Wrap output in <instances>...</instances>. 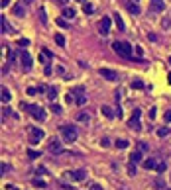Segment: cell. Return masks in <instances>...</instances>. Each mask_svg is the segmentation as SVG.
<instances>
[{"label":"cell","instance_id":"51","mask_svg":"<svg viewBox=\"0 0 171 190\" xmlns=\"http://www.w3.org/2000/svg\"><path fill=\"white\" fill-rule=\"evenodd\" d=\"M167 63H169V65H171V57H169V59H167Z\"/></svg>","mask_w":171,"mask_h":190},{"label":"cell","instance_id":"19","mask_svg":"<svg viewBox=\"0 0 171 190\" xmlns=\"http://www.w3.org/2000/svg\"><path fill=\"white\" fill-rule=\"evenodd\" d=\"M63 18H65V20H73L75 18V10L73 8H63Z\"/></svg>","mask_w":171,"mask_h":190},{"label":"cell","instance_id":"48","mask_svg":"<svg viewBox=\"0 0 171 190\" xmlns=\"http://www.w3.org/2000/svg\"><path fill=\"white\" fill-rule=\"evenodd\" d=\"M55 2H59V4H63V6H65V4L69 2V0H55Z\"/></svg>","mask_w":171,"mask_h":190},{"label":"cell","instance_id":"41","mask_svg":"<svg viewBox=\"0 0 171 190\" xmlns=\"http://www.w3.org/2000/svg\"><path fill=\"white\" fill-rule=\"evenodd\" d=\"M156 118V108H149V120Z\"/></svg>","mask_w":171,"mask_h":190},{"label":"cell","instance_id":"8","mask_svg":"<svg viewBox=\"0 0 171 190\" xmlns=\"http://www.w3.org/2000/svg\"><path fill=\"white\" fill-rule=\"evenodd\" d=\"M49 151H51V153H55V155H63L61 141H59V139H51V143H49Z\"/></svg>","mask_w":171,"mask_h":190},{"label":"cell","instance_id":"53","mask_svg":"<svg viewBox=\"0 0 171 190\" xmlns=\"http://www.w3.org/2000/svg\"><path fill=\"white\" fill-rule=\"evenodd\" d=\"M79 2H85V0H79Z\"/></svg>","mask_w":171,"mask_h":190},{"label":"cell","instance_id":"44","mask_svg":"<svg viewBox=\"0 0 171 190\" xmlns=\"http://www.w3.org/2000/svg\"><path fill=\"white\" fill-rule=\"evenodd\" d=\"M8 4H10V0H0V6H2V8H6Z\"/></svg>","mask_w":171,"mask_h":190},{"label":"cell","instance_id":"22","mask_svg":"<svg viewBox=\"0 0 171 190\" xmlns=\"http://www.w3.org/2000/svg\"><path fill=\"white\" fill-rule=\"evenodd\" d=\"M55 43L59 47H65V38H63L61 34H55Z\"/></svg>","mask_w":171,"mask_h":190},{"label":"cell","instance_id":"24","mask_svg":"<svg viewBox=\"0 0 171 190\" xmlns=\"http://www.w3.org/2000/svg\"><path fill=\"white\" fill-rule=\"evenodd\" d=\"M28 157H30V159H37V157H41V153L34 151V149H28Z\"/></svg>","mask_w":171,"mask_h":190},{"label":"cell","instance_id":"32","mask_svg":"<svg viewBox=\"0 0 171 190\" xmlns=\"http://www.w3.org/2000/svg\"><path fill=\"white\" fill-rule=\"evenodd\" d=\"M132 88H144V82L142 81H132Z\"/></svg>","mask_w":171,"mask_h":190},{"label":"cell","instance_id":"29","mask_svg":"<svg viewBox=\"0 0 171 190\" xmlns=\"http://www.w3.org/2000/svg\"><path fill=\"white\" fill-rule=\"evenodd\" d=\"M153 184H156L159 190H163V188H165V182L161 180V178H156V180H153Z\"/></svg>","mask_w":171,"mask_h":190},{"label":"cell","instance_id":"17","mask_svg":"<svg viewBox=\"0 0 171 190\" xmlns=\"http://www.w3.org/2000/svg\"><path fill=\"white\" fill-rule=\"evenodd\" d=\"M112 16H114V24H116V28H118L120 31H124V22H122L120 14H112Z\"/></svg>","mask_w":171,"mask_h":190},{"label":"cell","instance_id":"11","mask_svg":"<svg viewBox=\"0 0 171 190\" xmlns=\"http://www.w3.org/2000/svg\"><path fill=\"white\" fill-rule=\"evenodd\" d=\"M0 26H2V34H12V26L8 24L6 16H0Z\"/></svg>","mask_w":171,"mask_h":190},{"label":"cell","instance_id":"54","mask_svg":"<svg viewBox=\"0 0 171 190\" xmlns=\"http://www.w3.org/2000/svg\"><path fill=\"white\" fill-rule=\"evenodd\" d=\"M167 190H171V188H167Z\"/></svg>","mask_w":171,"mask_h":190},{"label":"cell","instance_id":"23","mask_svg":"<svg viewBox=\"0 0 171 190\" xmlns=\"http://www.w3.org/2000/svg\"><path fill=\"white\" fill-rule=\"evenodd\" d=\"M138 151L146 153V151H149V145L146 143V141H140V143H138Z\"/></svg>","mask_w":171,"mask_h":190},{"label":"cell","instance_id":"10","mask_svg":"<svg viewBox=\"0 0 171 190\" xmlns=\"http://www.w3.org/2000/svg\"><path fill=\"white\" fill-rule=\"evenodd\" d=\"M128 128H130L132 131H140V129H142V125H140V118H134V116H132L130 122H128Z\"/></svg>","mask_w":171,"mask_h":190},{"label":"cell","instance_id":"52","mask_svg":"<svg viewBox=\"0 0 171 190\" xmlns=\"http://www.w3.org/2000/svg\"><path fill=\"white\" fill-rule=\"evenodd\" d=\"M153 2H161V0H153Z\"/></svg>","mask_w":171,"mask_h":190},{"label":"cell","instance_id":"20","mask_svg":"<svg viewBox=\"0 0 171 190\" xmlns=\"http://www.w3.org/2000/svg\"><path fill=\"white\" fill-rule=\"evenodd\" d=\"M114 145H116V149H126V147L130 145V141H128V139H118Z\"/></svg>","mask_w":171,"mask_h":190},{"label":"cell","instance_id":"34","mask_svg":"<svg viewBox=\"0 0 171 190\" xmlns=\"http://www.w3.org/2000/svg\"><path fill=\"white\" fill-rule=\"evenodd\" d=\"M51 112H53V114H61L63 110H61V106H57V104H53V106H51Z\"/></svg>","mask_w":171,"mask_h":190},{"label":"cell","instance_id":"37","mask_svg":"<svg viewBox=\"0 0 171 190\" xmlns=\"http://www.w3.org/2000/svg\"><path fill=\"white\" fill-rule=\"evenodd\" d=\"M100 145H102V147H108V145H110V139H106V137H102V139H100Z\"/></svg>","mask_w":171,"mask_h":190},{"label":"cell","instance_id":"46","mask_svg":"<svg viewBox=\"0 0 171 190\" xmlns=\"http://www.w3.org/2000/svg\"><path fill=\"white\" fill-rule=\"evenodd\" d=\"M90 190H102V186H100V184H93V186H90Z\"/></svg>","mask_w":171,"mask_h":190},{"label":"cell","instance_id":"42","mask_svg":"<svg viewBox=\"0 0 171 190\" xmlns=\"http://www.w3.org/2000/svg\"><path fill=\"white\" fill-rule=\"evenodd\" d=\"M28 94H31V96H34V94H37V88H34V86H30V88H28Z\"/></svg>","mask_w":171,"mask_h":190},{"label":"cell","instance_id":"7","mask_svg":"<svg viewBox=\"0 0 171 190\" xmlns=\"http://www.w3.org/2000/svg\"><path fill=\"white\" fill-rule=\"evenodd\" d=\"M20 61H22V67L26 69V71L31 69V57H30L28 51H22V53H20Z\"/></svg>","mask_w":171,"mask_h":190},{"label":"cell","instance_id":"14","mask_svg":"<svg viewBox=\"0 0 171 190\" xmlns=\"http://www.w3.org/2000/svg\"><path fill=\"white\" fill-rule=\"evenodd\" d=\"M100 112H102L104 116H106V118H114V116H116V112H114V108H110V106H102V108H100Z\"/></svg>","mask_w":171,"mask_h":190},{"label":"cell","instance_id":"1","mask_svg":"<svg viewBox=\"0 0 171 190\" xmlns=\"http://www.w3.org/2000/svg\"><path fill=\"white\" fill-rule=\"evenodd\" d=\"M112 49H114V53H118L120 57L130 59V57H132V51H134V47L128 43V41H114V43H112Z\"/></svg>","mask_w":171,"mask_h":190},{"label":"cell","instance_id":"33","mask_svg":"<svg viewBox=\"0 0 171 190\" xmlns=\"http://www.w3.org/2000/svg\"><path fill=\"white\" fill-rule=\"evenodd\" d=\"M167 133H169V129H167V128H161V129H157V135H159V137H165Z\"/></svg>","mask_w":171,"mask_h":190},{"label":"cell","instance_id":"6","mask_svg":"<svg viewBox=\"0 0 171 190\" xmlns=\"http://www.w3.org/2000/svg\"><path fill=\"white\" fill-rule=\"evenodd\" d=\"M108 31H110V18H102L98 22V34L100 35H108Z\"/></svg>","mask_w":171,"mask_h":190},{"label":"cell","instance_id":"40","mask_svg":"<svg viewBox=\"0 0 171 190\" xmlns=\"http://www.w3.org/2000/svg\"><path fill=\"white\" fill-rule=\"evenodd\" d=\"M161 26H163V28H165V30H167V28H169V26H171V20H163V22H161Z\"/></svg>","mask_w":171,"mask_h":190},{"label":"cell","instance_id":"49","mask_svg":"<svg viewBox=\"0 0 171 190\" xmlns=\"http://www.w3.org/2000/svg\"><path fill=\"white\" fill-rule=\"evenodd\" d=\"M31 2H34V0H24V4H31Z\"/></svg>","mask_w":171,"mask_h":190},{"label":"cell","instance_id":"12","mask_svg":"<svg viewBox=\"0 0 171 190\" xmlns=\"http://www.w3.org/2000/svg\"><path fill=\"white\" fill-rule=\"evenodd\" d=\"M0 98H2V102H4V104L12 100V94H10V90H8L6 86H2V90H0Z\"/></svg>","mask_w":171,"mask_h":190},{"label":"cell","instance_id":"39","mask_svg":"<svg viewBox=\"0 0 171 190\" xmlns=\"http://www.w3.org/2000/svg\"><path fill=\"white\" fill-rule=\"evenodd\" d=\"M134 51H136V55H140V57L144 55V49H142V47H140V45H136V49H134Z\"/></svg>","mask_w":171,"mask_h":190},{"label":"cell","instance_id":"47","mask_svg":"<svg viewBox=\"0 0 171 190\" xmlns=\"http://www.w3.org/2000/svg\"><path fill=\"white\" fill-rule=\"evenodd\" d=\"M165 122H171V112H165Z\"/></svg>","mask_w":171,"mask_h":190},{"label":"cell","instance_id":"16","mask_svg":"<svg viewBox=\"0 0 171 190\" xmlns=\"http://www.w3.org/2000/svg\"><path fill=\"white\" fill-rule=\"evenodd\" d=\"M144 167H146L148 171H152V168H157V161H156V159H146V161H144Z\"/></svg>","mask_w":171,"mask_h":190},{"label":"cell","instance_id":"31","mask_svg":"<svg viewBox=\"0 0 171 190\" xmlns=\"http://www.w3.org/2000/svg\"><path fill=\"white\" fill-rule=\"evenodd\" d=\"M157 172H165L167 171V167H165V163H157V168H156Z\"/></svg>","mask_w":171,"mask_h":190},{"label":"cell","instance_id":"26","mask_svg":"<svg viewBox=\"0 0 171 190\" xmlns=\"http://www.w3.org/2000/svg\"><path fill=\"white\" fill-rule=\"evenodd\" d=\"M152 10H156V12H161V10H163V2H153V4H152Z\"/></svg>","mask_w":171,"mask_h":190},{"label":"cell","instance_id":"30","mask_svg":"<svg viewBox=\"0 0 171 190\" xmlns=\"http://www.w3.org/2000/svg\"><path fill=\"white\" fill-rule=\"evenodd\" d=\"M85 102H87V96H85V94H79V96H77V104H79V106H83Z\"/></svg>","mask_w":171,"mask_h":190},{"label":"cell","instance_id":"50","mask_svg":"<svg viewBox=\"0 0 171 190\" xmlns=\"http://www.w3.org/2000/svg\"><path fill=\"white\" fill-rule=\"evenodd\" d=\"M167 78H169V84H171V73H169V77H167Z\"/></svg>","mask_w":171,"mask_h":190},{"label":"cell","instance_id":"25","mask_svg":"<svg viewBox=\"0 0 171 190\" xmlns=\"http://www.w3.org/2000/svg\"><path fill=\"white\" fill-rule=\"evenodd\" d=\"M83 10H85V14H93L94 6H93V4H83Z\"/></svg>","mask_w":171,"mask_h":190},{"label":"cell","instance_id":"15","mask_svg":"<svg viewBox=\"0 0 171 190\" xmlns=\"http://www.w3.org/2000/svg\"><path fill=\"white\" fill-rule=\"evenodd\" d=\"M77 122H81V124H89L90 122V116L87 112H79L77 114Z\"/></svg>","mask_w":171,"mask_h":190},{"label":"cell","instance_id":"45","mask_svg":"<svg viewBox=\"0 0 171 190\" xmlns=\"http://www.w3.org/2000/svg\"><path fill=\"white\" fill-rule=\"evenodd\" d=\"M18 43H20V45H22V47H24V45H28V43H30V41H28V39H24V38H22V39H20V41H18Z\"/></svg>","mask_w":171,"mask_h":190},{"label":"cell","instance_id":"38","mask_svg":"<svg viewBox=\"0 0 171 190\" xmlns=\"http://www.w3.org/2000/svg\"><path fill=\"white\" fill-rule=\"evenodd\" d=\"M6 172H10V167L6 165V163H2V175H6Z\"/></svg>","mask_w":171,"mask_h":190},{"label":"cell","instance_id":"4","mask_svg":"<svg viewBox=\"0 0 171 190\" xmlns=\"http://www.w3.org/2000/svg\"><path fill=\"white\" fill-rule=\"evenodd\" d=\"M98 75L102 77V78H106V81H110V82L118 81V73H114L112 69H102V67H100L98 69Z\"/></svg>","mask_w":171,"mask_h":190},{"label":"cell","instance_id":"36","mask_svg":"<svg viewBox=\"0 0 171 190\" xmlns=\"http://www.w3.org/2000/svg\"><path fill=\"white\" fill-rule=\"evenodd\" d=\"M34 184H35V186H41V188H45V182H44V180H40V178H35V180H34Z\"/></svg>","mask_w":171,"mask_h":190},{"label":"cell","instance_id":"18","mask_svg":"<svg viewBox=\"0 0 171 190\" xmlns=\"http://www.w3.org/2000/svg\"><path fill=\"white\" fill-rule=\"evenodd\" d=\"M12 10H14V14H16V16H24V14H26L24 4H14V8H12Z\"/></svg>","mask_w":171,"mask_h":190},{"label":"cell","instance_id":"9","mask_svg":"<svg viewBox=\"0 0 171 190\" xmlns=\"http://www.w3.org/2000/svg\"><path fill=\"white\" fill-rule=\"evenodd\" d=\"M69 178H71V180H85V178H87V172L79 168V171H73V172H69Z\"/></svg>","mask_w":171,"mask_h":190},{"label":"cell","instance_id":"13","mask_svg":"<svg viewBox=\"0 0 171 190\" xmlns=\"http://www.w3.org/2000/svg\"><path fill=\"white\" fill-rule=\"evenodd\" d=\"M126 8H128V12H130V14H134V16H138V14L142 12L140 6H138V4H134V2H128V4H126Z\"/></svg>","mask_w":171,"mask_h":190},{"label":"cell","instance_id":"55","mask_svg":"<svg viewBox=\"0 0 171 190\" xmlns=\"http://www.w3.org/2000/svg\"><path fill=\"white\" fill-rule=\"evenodd\" d=\"M14 190H16V188H14Z\"/></svg>","mask_w":171,"mask_h":190},{"label":"cell","instance_id":"43","mask_svg":"<svg viewBox=\"0 0 171 190\" xmlns=\"http://www.w3.org/2000/svg\"><path fill=\"white\" fill-rule=\"evenodd\" d=\"M40 18H41V22H44V24L47 22V18H45V12H44V10H41V12H40Z\"/></svg>","mask_w":171,"mask_h":190},{"label":"cell","instance_id":"35","mask_svg":"<svg viewBox=\"0 0 171 190\" xmlns=\"http://www.w3.org/2000/svg\"><path fill=\"white\" fill-rule=\"evenodd\" d=\"M57 26H61V28H67V20H63V18H59V20H57Z\"/></svg>","mask_w":171,"mask_h":190},{"label":"cell","instance_id":"21","mask_svg":"<svg viewBox=\"0 0 171 190\" xmlns=\"http://www.w3.org/2000/svg\"><path fill=\"white\" fill-rule=\"evenodd\" d=\"M130 161H132V163H140V161H142V151H134V153L130 155Z\"/></svg>","mask_w":171,"mask_h":190},{"label":"cell","instance_id":"2","mask_svg":"<svg viewBox=\"0 0 171 190\" xmlns=\"http://www.w3.org/2000/svg\"><path fill=\"white\" fill-rule=\"evenodd\" d=\"M61 133H63V139L67 141V143H73L75 139H77V128L75 125H63L61 128Z\"/></svg>","mask_w":171,"mask_h":190},{"label":"cell","instance_id":"3","mask_svg":"<svg viewBox=\"0 0 171 190\" xmlns=\"http://www.w3.org/2000/svg\"><path fill=\"white\" fill-rule=\"evenodd\" d=\"M44 137H45V131L41 129V128H35V125H34V128H30V143L31 145H37V143H40V139H44Z\"/></svg>","mask_w":171,"mask_h":190},{"label":"cell","instance_id":"27","mask_svg":"<svg viewBox=\"0 0 171 190\" xmlns=\"http://www.w3.org/2000/svg\"><path fill=\"white\" fill-rule=\"evenodd\" d=\"M128 175H130V176H134V175H136V165H134L132 161H130V165H128Z\"/></svg>","mask_w":171,"mask_h":190},{"label":"cell","instance_id":"5","mask_svg":"<svg viewBox=\"0 0 171 190\" xmlns=\"http://www.w3.org/2000/svg\"><path fill=\"white\" fill-rule=\"evenodd\" d=\"M28 112L34 116L35 120H40V122H44V120H45V112H44V108H40V106H30Z\"/></svg>","mask_w":171,"mask_h":190},{"label":"cell","instance_id":"28","mask_svg":"<svg viewBox=\"0 0 171 190\" xmlns=\"http://www.w3.org/2000/svg\"><path fill=\"white\" fill-rule=\"evenodd\" d=\"M47 92H49V94H47V98H49V100H55L57 98V90H55V88H49Z\"/></svg>","mask_w":171,"mask_h":190}]
</instances>
